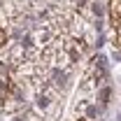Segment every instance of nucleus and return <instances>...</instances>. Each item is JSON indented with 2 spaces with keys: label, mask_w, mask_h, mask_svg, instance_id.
<instances>
[{
  "label": "nucleus",
  "mask_w": 121,
  "mask_h": 121,
  "mask_svg": "<svg viewBox=\"0 0 121 121\" xmlns=\"http://www.w3.org/2000/svg\"><path fill=\"white\" fill-rule=\"evenodd\" d=\"M16 98H19V89H16V84L12 82L5 63H0V103L7 105L9 100H16Z\"/></svg>",
  "instance_id": "obj_1"
},
{
  "label": "nucleus",
  "mask_w": 121,
  "mask_h": 121,
  "mask_svg": "<svg viewBox=\"0 0 121 121\" xmlns=\"http://www.w3.org/2000/svg\"><path fill=\"white\" fill-rule=\"evenodd\" d=\"M107 9H109V21H112V26H117V21L121 19V0H109Z\"/></svg>",
  "instance_id": "obj_2"
},
{
  "label": "nucleus",
  "mask_w": 121,
  "mask_h": 121,
  "mask_svg": "<svg viewBox=\"0 0 121 121\" xmlns=\"http://www.w3.org/2000/svg\"><path fill=\"white\" fill-rule=\"evenodd\" d=\"M98 98H100V105H107V98H109V89H103Z\"/></svg>",
  "instance_id": "obj_3"
},
{
  "label": "nucleus",
  "mask_w": 121,
  "mask_h": 121,
  "mask_svg": "<svg viewBox=\"0 0 121 121\" xmlns=\"http://www.w3.org/2000/svg\"><path fill=\"white\" fill-rule=\"evenodd\" d=\"M114 30H117V44L121 47V19L117 21V26H114Z\"/></svg>",
  "instance_id": "obj_4"
},
{
  "label": "nucleus",
  "mask_w": 121,
  "mask_h": 121,
  "mask_svg": "<svg viewBox=\"0 0 121 121\" xmlns=\"http://www.w3.org/2000/svg\"><path fill=\"white\" fill-rule=\"evenodd\" d=\"M5 44H7V33H5V30L0 28V49H2Z\"/></svg>",
  "instance_id": "obj_5"
}]
</instances>
